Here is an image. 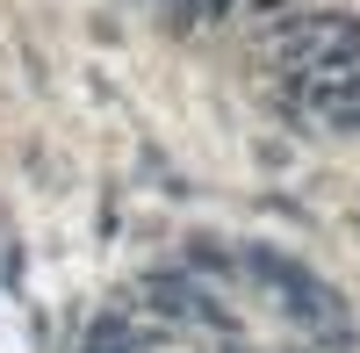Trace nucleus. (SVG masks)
<instances>
[{
	"label": "nucleus",
	"instance_id": "obj_1",
	"mask_svg": "<svg viewBox=\"0 0 360 353\" xmlns=\"http://www.w3.org/2000/svg\"><path fill=\"white\" fill-rule=\"evenodd\" d=\"M310 108L332 130H360V72H310Z\"/></svg>",
	"mask_w": 360,
	"mask_h": 353
},
{
	"label": "nucleus",
	"instance_id": "obj_2",
	"mask_svg": "<svg viewBox=\"0 0 360 353\" xmlns=\"http://www.w3.org/2000/svg\"><path fill=\"white\" fill-rule=\"evenodd\" d=\"M144 296H152L159 317H195L202 288H195V281H180V274H144Z\"/></svg>",
	"mask_w": 360,
	"mask_h": 353
},
{
	"label": "nucleus",
	"instance_id": "obj_3",
	"mask_svg": "<svg viewBox=\"0 0 360 353\" xmlns=\"http://www.w3.org/2000/svg\"><path fill=\"white\" fill-rule=\"evenodd\" d=\"M79 353H137V339H130V325H123V317H94Z\"/></svg>",
	"mask_w": 360,
	"mask_h": 353
}]
</instances>
